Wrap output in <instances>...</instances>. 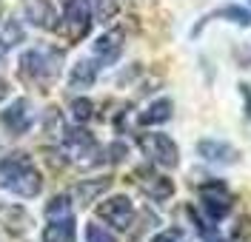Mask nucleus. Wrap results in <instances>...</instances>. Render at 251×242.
<instances>
[{
  "mask_svg": "<svg viewBox=\"0 0 251 242\" xmlns=\"http://www.w3.org/2000/svg\"><path fill=\"white\" fill-rule=\"evenodd\" d=\"M63 54L57 48H31L20 57V74L37 86H49L60 74Z\"/></svg>",
  "mask_w": 251,
  "mask_h": 242,
  "instance_id": "obj_2",
  "label": "nucleus"
},
{
  "mask_svg": "<svg viewBox=\"0 0 251 242\" xmlns=\"http://www.w3.org/2000/svg\"><path fill=\"white\" fill-rule=\"evenodd\" d=\"M137 185H140L143 194H149L151 199H169L174 194V182L163 174H154V171H137Z\"/></svg>",
  "mask_w": 251,
  "mask_h": 242,
  "instance_id": "obj_8",
  "label": "nucleus"
},
{
  "mask_svg": "<svg viewBox=\"0 0 251 242\" xmlns=\"http://www.w3.org/2000/svg\"><path fill=\"white\" fill-rule=\"evenodd\" d=\"M0 123L12 131V134H26L31 129V123H34L29 100H15L6 111H0Z\"/></svg>",
  "mask_w": 251,
  "mask_h": 242,
  "instance_id": "obj_7",
  "label": "nucleus"
},
{
  "mask_svg": "<svg viewBox=\"0 0 251 242\" xmlns=\"http://www.w3.org/2000/svg\"><path fill=\"white\" fill-rule=\"evenodd\" d=\"M92 29V0H69L63 9V23H60V34L69 43L83 40Z\"/></svg>",
  "mask_w": 251,
  "mask_h": 242,
  "instance_id": "obj_3",
  "label": "nucleus"
},
{
  "mask_svg": "<svg viewBox=\"0 0 251 242\" xmlns=\"http://www.w3.org/2000/svg\"><path fill=\"white\" fill-rule=\"evenodd\" d=\"M46 217L49 220H60V217H72V202H69V197L63 194V197H54L51 202L46 205Z\"/></svg>",
  "mask_w": 251,
  "mask_h": 242,
  "instance_id": "obj_17",
  "label": "nucleus"
},
{
  "mask_svg": "<svg viewBox=\"0 0 251 242\" xmlns=\"http://www.w3.org/2000/svg\"><path fill=\"white\" fill-rule=\"evenodd\" d=\"M6 94H9V86H6V83L0 80V100H3V97H6Z\"/></svg>",
  "mask_w": 251,
  "mask_h": 242,
  "instance_id": "obj_24",
  "label": "nucleus"
},
{
  "mask_svg": "<svg viewBox=\"0 0 251 242\" xmlns=\"http://www.w3.org/2000/svg\"><path fill=\"white\" fill-rule=\"evenodd\" d=\"M200 199H203V208L211 220H223L231 211V191L223 179H211V182L200 185Z\"/></svg>",
  "mask_w": 251,
  "mask_h": 242,
  "instance_id": "obj_5",
  "label": "nucleus"
},
{
  "mask_svg": "<svg viewBox=\"0 0 251 242\" xmlns=\"http://www.w3.org/2000/svg\"><path fill=\"white\" fill-rule=\"evenodd\" d=\"M92 114H94V103H92V100L80 97V100H75V103H72V117H75L77 123H86Z\"/></svg>",
  "mask_w": 251,
  "mask_h": 242,
  "instance_id": "obj_19",
  "label": "nucleus"
},
{
  "mask_svg": "<svg viewBox=\"0 0 251 242\" xmlns=\"http://www.w3.org/2000/svg\"><path fill=\"white\" fill-rule=\"evenodd\" d=\"M0 26H3V34H0V46L9 48L15 46L17 40H23V29L17 26L15 20H0Z\"/></svg>",
  "mask_w": 251,
  "mask_h": 242,
  "instance_id": "obj_16",
  "label": "nucleus"
},
{
  "mask_svg": "<svg viewBox=\"0 0 251 242\" xmlns=\"http://www.w3.org/2000/svg\"><path fill=\"white\" fill-rule=\"evenodd\" d=\"M75 237H77V231H75L72 217L51 220V225H46V231H43V242H75Z\"/></svg>",
  "mask_w": 251,
  "mask_h": 242,
  "instance_id": "obj_11",
  "label": "nucleus"
},
{
  "mask_svg": "<svg viewBox=\"0 0 251 242\" xmlns=\"http://www.w3.org/2000/svg\"><path fill=\"white\" fill-rule=\"evenodd\" d=\"M180 242H183V240H180Z\"/></svg>",
  "mask_w": 251,
  "mask_h": 242,
  "instance_id": "obj_26",
  "label": "nucleus"
},
{
  "mask_svg": "<svg viewBox=\"0 0 251 242\" xmlns=\"http://www.w3.org/2000/svg\"><path fill=\"white\" fill-rule=\"evenodd\" d=\"M86 242H114V237H111L106 228L89 225V228H86Z\"/></svg>",
  "mask_w": 251,
  "mask_h": 242,
  "instance_id": "obj_21",
  "label": "nucleus"
},
{
  "mask_svg": "<svg viewBox=\"0 0 251 242\" xmlns=\"http://www.w3.org/2000/svg\"><path fill=\"white\" fill-rule=\"evenodd\" d=\"M3 51H6V48H3V46H0V63H3Z\"/></svg>",
  "mask_w": 251,
  "mask_h": 242,
  "instance_id": "obj_25",
  "label": "nucleus"
},
{
  "mask_svg": "<svg viewBox=\"0 0 251 242\" xmlns=\"http://www.w3.org/2000/svg\"><path fill=\"white\" fill-rule=\"evenodd\" d=\"M0 185L17 197H37L43 179L29 154H9L0 160Z\"/></svg>",
  "mask_w": 251,
  "mask_h": 242,
  "instance_id": "obj_1",
  "label": "nucleus"
},
{
  "mask_svg": "<svg viewBox=\"0 0 251 242\" xmlns=\"http://www.w3.org/2000/svg\"><path fill=\"white\" fill-rule=\"evenodd\" d=\"M109 188V179H97V182H80L77 185V197L83 202H89L92 197H97L100 191H106Z\"/></svg>",
  "mask_w": 251,
  "mask_h": 242,
  "instance_id": "obj_18",
  "label": "nucleus"
},
{
  "mask_svg": "<svg viewBox=\"0 0 251 242\" xmlns=\"http://www.w3.org/2000/svg\"><path fill=\"white\" fill-rule=\"evenodd\" d=\"M220 17H231V20H237L240 26H249L251 23V15L246 12V9H240V6H228V9H223V12H217Z\"/></svg>",
  "mask_w": 251,
  "mask_h": 242,
  "instance_id": "obj_20",
  "label": "nucleus"
},
{
  "mask_svg": "<svg viewBox=\"0 0 251 242\" xmlns=\"http://www.w3.org/2000/svg\"><path fill=\"white\" fill-rule=\"evenodd\" d=\"M120 51H123V32H117V29L97 37V43H94V57L106 66L114 63L120 57Z\"/></svg>",
  "mask_w": 251,
  "mask_h": 242,
  "instance_id": "obj_10",
  "label": "nucleus"
},
{
  "mask_svg": "<svg viewBox=\"0 0 251 242\" xmlns=\"http://www.w3.org/2000/svg\"><path fill=\"white\" fill-rule=\"evenodd\" d=\"M0 222L9 228L12 234H17V231H26L29 214H26V208H20V205H0Z\"/></svg>",
  "mask_w": 251,
  "mask_h": 242,
  "instance_id": "obj_14",
  "label": "nucleus"
},
{
  "mask_svg": "<svg viewBox=\"0 0 251 242\" xmlns=\"http://www.w3.org/2000/svg\"><path fill=\"white\" fill-rule=\"evenodd\" d=\"M140 148L146 151V157H151L163 168H174L180 162V151H177V145L169 134H143Z\"/></svg>",
  "mask_w": 251,
  "mask_h": 242,
  "instance_id": "obj_4",
  "label": "nucleus"
},
{
  "mask_svg": "<svg viewBox=\"0 0 251 242\" xmlns=\"http://www.w3.org/2000/svg\"><path fill=\"white\" fill-rule=\"evenodd\" d=\"M94 80H97V66L92 60H80L72 68V74H69V86L72 88H89V86H94Z\"/></svg>",
  "mask_w": 251,
  "mask_h": 242,
  "instance_id": "obj_13",
  "label": "nucleus"
},
{
  "mask_svg": "<svg viewBox=\"0 0 251 242\" xmlns=\"http://www.w3.org/2000/svg\"><path fill=\"white\" fill-rule=\"evenodd\" d=\"M166 120H172V100H157L140 114L143 126H157V123H166Z\"/></svg>",
  "mask_w": 251,
  "mask_h": 242,
  "instance_id": "obj_15",
  "label": "nucleus"
},
{
  "mask_svg": "<svg viewBox=\"0 0 251 242\" xmlns=\"http://www.w3.org/2000/svg\"><path fill=\"white\" fill-rule=\"evenodd\" d=\"M180 240H183V234H180V231L174 228V231H166V234H160V237H154L151 242H180Z\"/></svg>",
  "mask_w": 251,
  "mask_h": 242,
  "instance_id": "obj_23",
  "label": "nucleus"
},
{
  "mask_svg": "<svg viewBox=\"0 0 251 242\" xmlns=\"http://www.w3.org/2000/svg\"><path fill=\"white\" fill-rule=\"evenodd\" d=\"M23 17L29 20L31 26L37 29H54L57 15H54V6L49 0H23Z\"/></svg>",
  "mask_w": 251,
  "mask_h": 242,
  "instance_id": "obj_9",
  "label": "nucleus"
},
{
  "mask_svg": "<svg viewBox=\"0 0 251 242\" xmlns=\"http://www.w3.org/2000/svg\"><path fill=\"white\" fill-rule=\"evenodd\" d=\"M117 12V0H97V17L100 20H109Z\"/></svg>",
  "mask_w": 251,
  "mask_h": 242,
  "instance_id": "obj_22",
  "label": "nucleus"
},
{
  "mask_svg": "<svg viewBox=\"0 0 251 242\" xmlns=\"http://www.w3.org/2000/svg\"><path fill=\"white\" fill-rule=\"evenodd\" d=\"M97 217L106 220L109 225H114V228L123 231V228H128V222H131L134 208H131L128 197H111V199H106V202L97 205Z\"/></svg>",
  "mask_w": 251,
  "mask_h": 242,
  "instance_id": "obj_6",
  "label": "nucleus"
},
{
  "mask_svg": "<svg viewBox=\"0 0 251 242\" xmlns=\"http://www.w3.org/2000/svg\"><path fill=\"white\" fill-rule=\"evenodd\" d=\"M197 151L203 154L205 160H211V162H231L237 157V151L231 148V145L217 143V140H203V143L197 145Z\"/></svg>",
  "mask_w": 251,
  "mask_h": 242,
  "instance_id": "obj_12",
  "label": "nucleus"
}]
</instances>
